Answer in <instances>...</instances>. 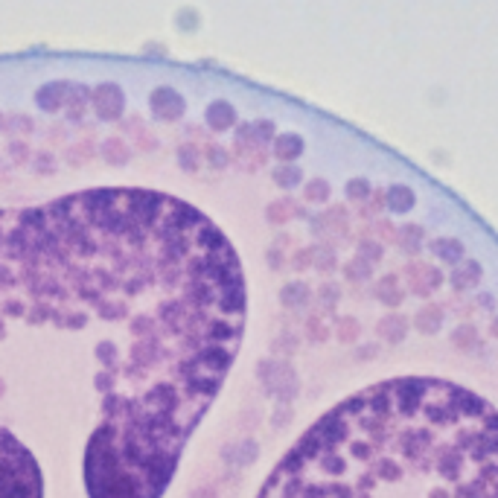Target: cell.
<instances>
[{"instance_id":"cell-1","label":"cell","mask_w":498,"mask_h":498,"mask_svg":"<svg viewBox=\"0 0 498 498\" xmlns=\"http://www.w3.org/2000/svg\"><path fill=\"white\" fill-rule=\"evenodd\" d=\"M245 329L242 256L186 198L0 207V498H163Z\"/></svg>"},{"instance_id":"cell-2","label":"cell","mask_w":498,"mask_h":498,"mask_svg":"<svg viewBox=\"0 0 498 498\" xmlns=\"http://www.w3.org/2000/svg\"><path fill=\"white\" fill-rule=\"evenodd\" d=\"M256 498H498V382L396 359L306 425Z\"/></svg>"}]
</instances>
